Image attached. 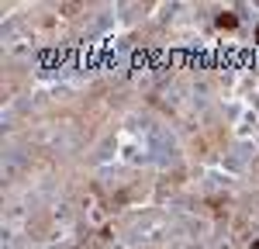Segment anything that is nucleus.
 Segmentation results:
<instances>
[{"label": "nucleus", "instance_id": "obj_1", "mask_svg": "<svg viewBox=\"0 0 259 249\" xmlns=\"http://www.w3.org/2000/svg\"><path fill=\"white\" fill-rule=\"evenodd\" d=\"M214 24H218V28H221V31H232V28H235V24H239V17H235V14H232V10H221V14H218V17H214Z\"/></svg>", "mask_w": 259, "mask_h": 249}, {"label": "nucleus", "instance_id": "obj_2", "mask_svg": "<svg viewBox=\"0 0 259 249\" xmlns=\"http://www.w3.org/2000/svg\"><path fill=\"white\" fill-rule=\"evenodd\" d=\"M253 249H259V243H253Z\"/></svg>", "mask_w": 259, "mask_h": 249}, {"label": "nucleus", "instance_id": "obj_3", "mask_svg": "<svg viewBox=\"0 0 259 249\" xmlns=\"http://www.w3.org/2000/svg\"><path fill=\"white\" fill-rule=\"evenodd\" d=\"M256 38H259V24H256Z\"/></svg>", "mask_w": 259, "mask_h": 249}]
</instances>
